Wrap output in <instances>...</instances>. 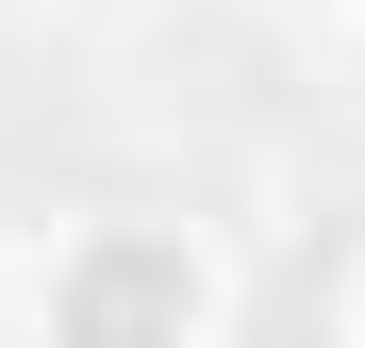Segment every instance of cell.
I'll return each mask as SVG.
<instances>
[{
  "mask_svg": "<svg viewBox=\"0 0 365 348\" xmlns=\"http://www.w3.org/2000/svg\"><path fill=\"white\" fill-rule=\"evenodd\" d=\"M34 348H232V249L166 199H83L17 282Z\"/></svg>",
  "mask_w": 365,
  "mask_h": 348,
  "instance_id": "cell-1",
  "label": "cell"
},
{
  "mask_svg": "<svg viewBox=\"0 0 365 348\" xmlns=\"http://www.w3.org/2000/svg\"><path fill=\"white\" fill-rule=\"evenodd\" d=\"M34 17H50V33H83V50H116V33H150V17H166V0H34Z\"/></svg>",
  "mask_w": 365,
  "mask_h": 348,
  "instance_id": "cell-2",
  "label": "cell"
},
{
  "mask_svg": "<svg viewBox=\"0 0 365 348\" xmlns=\"http://www.w3.org/2000/svg\"><path fill=\"white\" fill-rule=\"evenodd\" d=\"M282 17H299V33H349V17H365V0H282Z\"/></svg>",
  "mask_w": 365,
  "mask_h": 348,
  "instance_id": "cell-3",
  "label": "cell"
},
{
  "mask_svg": "<svg viewBox=\"0 0 365 348\" xmlns=\"http://www.w3.org/2000/svg\"><path fill=\"white\" fill-rule=\"evenodd\" d=\"M17 282H34V249H17V232H0V315H17Z\"/></svg>",
  "mask_w": 365,
  "mask_h": 348,
  "instance_id": "cell-5",
  "label": "cell"
},
{
  "mask_svg": "<svg viewBox=\"0 0 365 348\" xmlns=\"http://www.w3.org/2000/svg\"><path fill=\"white\" fill-rule=\"evenodd\" d=\"M332 83H349V100H365V17H349V33H332Z\"/></svg>",
  "mask_w": 365,
  "mask_h": 348,
  "instance_id": "cell-4",
  "label": "cell"
},
{
  "mask_svg": "<svg viewBox=\"0 0 365 348\" xmlns=\"http://www.w3.org/2000/svg\"><path fill=\"white\" fill-rule=\"evenodd\" d=\"M332 332H349V348H365V265H349V299H332Z\"/></svg>",
  "mask_w": 365,
  "mask_h": 348,
  "instance_id": "cell-6",
  "label": "cell"
}]
</instances>
